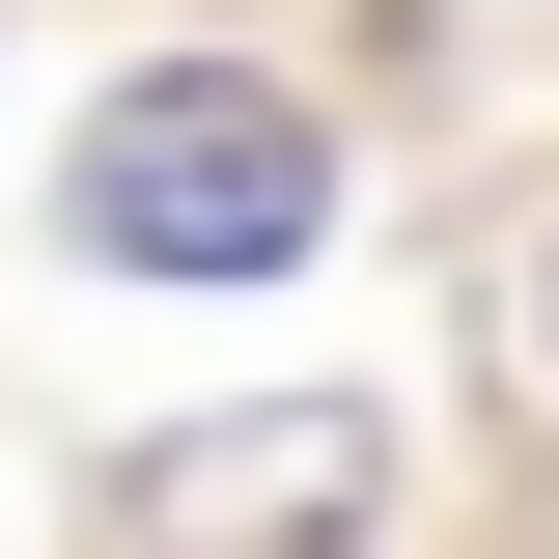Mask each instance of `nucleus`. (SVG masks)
Instances as JSON below:
<instances>
[{
  "mask_svg": "<svg viewBox=\"0 0 559 559\" xmlns=\"http://www.w3.org/2000/svg\"><path fill=\"white\" fill-rule=\"evenodd\" d=\"M308 224H336V140L280 112L252 57H168V84L84 112V252H140V280H280Z\"/></svg>",
  "mask_w": 559,
  "mask_h": 559,
  "instance_id": "nucleus-1",
  "label": "nucleus"
},
{
  "mask_svg": "<svg viewBox=\"0 0 559 559\" xmlns=\"http://www.w3.org/2000/svg\"><path fill=\"white\" fill-rule=\"evenodd\" d=\"M140 532H168V559H308V532H364V419H252V448H168V476H140Z\"/></svg>",
  "mask_w": 559,
  "mask_h": 559,
  "instance_id": "nucleus-2",
  "label": "nucleus"
}]
</instances>
